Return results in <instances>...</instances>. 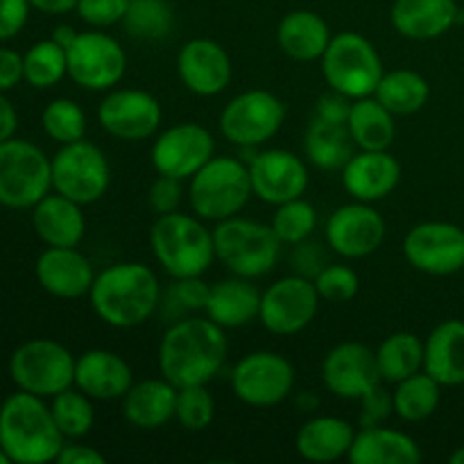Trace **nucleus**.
I'll return each mask as SVG.
<instances>
[{
    "label": "nucleus",
    "mask_w": 464,
    "mask_h": 464,
    "mask_svg": "<svg viewBox=\"0 0 464 464\" xmlns=\"http://www.w3.org/2000/svg\"><path fill=\"white\" fill-rule=\"evenodd\" d=\"M449 460H451V464H464V447L458 449L456 453H451V458H449Z\"/></svg>",
    "instance_id": "nucleus-57"
},
{
    "label": "nucleus",
    "mask_w": 464,
    "mask_h": 464,
    "mask_svg": "<svg viewBox=\"0 0 464 464\" xmlns=\"http://www.w3.org/2000/svg\"><path fill=\"white\" fill-rule=\"evenodd\" d=\"M130 0H77V16L95 30H104L125 18Z\"/></svg>",
    "instance_id": "nucleus-45"
},
{
    "label": "nucleus",
    "mask_w": 464,
    "mask_h": 464,
    "mask_svg": "<svg viewBox=\"0 0 464 464\" xmlns=\"http://www.w3.org/2000/svg\"><path fill=\"white\" fill-rule=\"evenodd\" d=\"M41 125L44 131L59 145L75 143L86 134V113L75 100L57 98L45 104L41 113Z\"/></svg>",
    "instance_id": "nucleus-41"
},
{
    "label": "nucleus",
    "mask_w": 464,
    "mask_h": 464,
    "mask_svg": "<svg viewBox=\"0 0 464 464\" xmlns=\"http://www.w3.org/2000/svg\"><path fill=\"white\" fill-rule=\"evenodd\" d=\"M50 411H53L54 424H57V429L62 430V435L66 440H82L93 429V399L86 397L75 385L63 390V392L54 394L53 403H50Z\"/></svg>",
    "instance_id": "nucleus-40"
},
{
    "label": "nucleus",
    "mask_w": 464,
    "mask_h": 464,
    "mask_svg": "<svg viewBox=\"0 0 464 464\" xmlns=\"http://www.w3.org/2000/svg\"><path fill=\"white\" fill-rule=\"evenodd\" d=\"M216 157V139L198 122H179L154 136L150 161L157 175L190 179L199 168Z\"/></svg>",
    "instance_id": "nucleus-15"
},
{
    "label": "nucleus",
    "mask_w": 464,
    "mask_h": 464,
    "mask_svg": "<svg viewBox=\"0 0 464 464\" xmlns=\"http://www.w3.org/2000/svg\"><path fill=\"white\" fill-rule=\"evenodd\" d=\"M54 462H59V464H104L107 462V458H104L98 449L86 447V444H80V442H75V440H71V442L63 444L62 451H59V456H57V460Z\"/></svg>",
    "instance_id": "nucleus-53"
},
{
    "label": "nucleus",
    "mask_w": 464,
    "mask_h": 464,
    "mask_svg": "<svg viewBox=\"0 0 464 464\" xmlns=\"http://www.w3.org/2000/svg\"><path fill=\"white\" fill-rule=\"evenodd\" d=\"M440 388L442 385L433 376L426 374L424 370L399 381L392 392L394 415L403 421H411V424L429 420L440 406Z\"/></svg>",
    "instance_id": "nucleus-37"
},
{
    "label": "nucleus",
    "mask_w": 464,
    "mask_h": 464,
    "mask_svg": "<svg viewBox=\"0 0 464 464\" xmlns=\"http://www.w3.org/2000/svg\"><path fill=\"white\" fill-rule=\"evenodd\" d=\"M320 302L315 281L302 275L284 276L261 295L258 322L275 335L302 334L315 320Z\"/></svg>",
    "instance_id": "nucleus-14"
},
{
    "label": "nucleus",
    "mask_w": 464,
    "mask_h": 464,
    "mask_svg": "<svg viewBox=\"0 0 464 464\" xmlns=\"http://www.w3.org/2000/svg\"><path fill=\"white\" fill-rule=\"evenodd\" d=\"M175 420L188 433H199L208 429L216 420V399L207 385H188L177 390Z\"/></svg>",
    "instance_id": "nucleus-43"
},
{
    "label": "nucleus",
    "mask_w": 464,
    "mask_h": 464,
    "mask_svg": "<svg viewBox=\"0 0 464 464\" xmlns=\"http://www.w3.org/2000/svg\"><path fill=\"white\" fill-rule=\"evenodd\" d=\"M424 372L440 385L464 383V322L444 320L424 343Z\"/></svg>",
    "instance_id": "nucleus-30"
},
{
    "label": "nucleus",
    "mask_w": 464,
    "mask_h": 464,
    "mask_svg": "<svg viewBox=\"0 0 464 464\" xmlns=\"http://www.w3.org/2000/svg\"><path fill=\"white\" fill-rule=\"evenodd\" d=\"M9 376L23 392L53 399L75 383V356L57 340H27L9 358Z\"/></svg>",
    "instance_id": "nucleus-9"
},
{
    "label": "nucleus",
    "mask_w": 464,
    "mask_h": 464,
    "mask_svg": "<svg viewBox=\"0 0 464 464\" xmlns=\"http://www.w3.org/2000/svg\"><path fill=\"white\" fill-rule=\"evenodd\" d=\"M77 390L93 401H116L122 399L134 385L131 367L122 356L107 349H89L75 358Z\"/></svg>",
    "instance_id": "nucleus-24"
},
{
    "label": "nucleus",
    "mask_w": 464,
    "mask_h": 464,
    "mask_svg": "<svg viewBox=\"0 0 464 464\" xmlns=\"http://www.w3.org/2000/svg\"><path fill=\"white\" fill-rule=\"evenodd\" d=\"M383 216L372 204H343L326 220V245L343 258H365L374 254L385 240Z\"/></svg>",
    "instance_id": "nucleus-18"
},
{
    "label": "nucleus",
    "mask_w": 464,
    "mask_h": 464,
    "mask_svg": "<svg viewBox=\"0 0 464 464\" xmlns=\"http://www.w3.org/2000/svg\"><path fill=\"white\" fill-rule=\"evenodd\" d=\"M295 254H293V266H295V275L308 276V279H315L320 275L322 267L326 266L324 263V254H322L320 245L311 243V240H304V243L293 245Z\"/></svg>",
    "instance_id": "nucleus-51"
},
{
    "label": "nucleus",
    "mask_w": 464,
    "mask_h": 464,
    "mask_svg": "<svg viewBox=\"0 0 464 464\" xmlns=\"http://www.w3.org/2000/svg\"><path fill=\"white\" fill-rule=\"evenodd\" d=\"M358 401H361V412H358V424H361V429L383 426V421L394 412L392 392H388L381 385H376L374 390L362 394Z\"/></svg>",
    "instance_id": "nucleus-47"
},
{
    "label": "nucleus",
    "mask_w": 464,
    "mask_h": 464,
    "mask_svg": "<svg viewBox=\"0 0 464 464\" xmlns=\"http://www.w3.org/2000/svg\"><path fill=\"white\" fill-rule=\"evenodd\" d=\"M247 166L254 195L272 207L304 198L311 184L306 161L288 150H263L249 159Z\"/></svg>",
    "instance_id": "nucleus-19"
},
{
    "label": "nucleus",
    "mask_w": 464,
    "mask_h": 464,
    "mask_svg": "<svg viewBox=\"0 0 464 464\" xmlns=\"http://www.w3.org/2000/svg\"><path fill=\"white\" fill-rule=\"evenodd\" d=\"M66 59L68 77L86 91L116 89L127 71L125 48L102 30L80 32L66 48Z\"/></svg>",
    "instance_id": "nucleus-11"
},
{
    "label": "nucleus",
    "mask_w": 464,
    "mask_h": 464,
    "mask_svg": "<svg viewBox=\"0 0 464 464\" xmlns=\"http://www.w3.org/2000/svg\"><path fill=\"white\" fill-rule=\"evenodd\" d=\"M77 34H80V32H77L72 25H57V27H54V32H53V36H50V39L57 41L62 48H68V45H71L72 41L77 39Z\"/></svg>",
    "instance_id": "nucleus-56"
},
{
    "label": "nucleus",
    "mask_w": 464,
    "mask_h": 464,
    "mask_svg": "<svg viewBox=\"0 0 464 464\" xmlns=\"http://www.w3.org/2000/svg\"><path fill=\"white\" fill-rule=\"evenodd\" d=\"M181 198H184V188H181V179L175 177L159 175L152 181L148 193V204L157 216H168V213L179 211Z\"/></svg>",
    "instance_id": "nucleus-48"
},
{
    "label": "nucleus",
    "mask_w": 464,
    "mask_h": 464,
    "mask_svg": "<svg viewBox=\"0 0 464 464\" xmlns=\"http://www.w3.org/2000/svg\"><path fill=\"white\" fill-rule=\"evenodd\" d=\"M95 315L113 329H134L148 322L161 304V284L143 263H113L95 275L89 293Z\"/></svg>",
    "instance_id": "nucleus-2"
},
{
    "label": "nucleus",
    "mask_w": 464,
    "mask_h": 464,
    "mask_svg": "<svg viewBox=\"0 0 464 464\" xmlns=\"http://www.w3.org/2000/svg\"><path fill=\"white\" fill-rule=\"evenodd\" d=\"M36 281L48 295L59 299H80L91 293L93 266L77 247H48L34 266Z\"/></svg>",
    "instance_id": "nucleus-23"
},
{
    "label": "nucleus",
    "mask_w": 464,
    "mask_h": 464,
    "mask_svg": "<svg viewBox=\"0 0 464 464\" xmlns=\"http://www.w3.org/2000/svg\"><path fill=\"white\" fill-rule=\"evenodd\" d=\"M66 438L54 424L44 397L30 392L9 394L0 406V449L9 462L45 464L57 460Z\"/></svg>",
    "instance_id": "nucleus-3"
},
{
    "label": "nucleus",
    "mask_w": 464,
    "mask_h": 464,
    "mask_svg": "<svg viewBox=\"0 0 464 464\" xmlns=\"http://www.w3.org/2000/svg\"><path fill=\"white\" fill-rule=\"evenodd\" d=\"M177 390L168 379H148L134 383L130 392L121 399L122 417L131 426L143 430H154L175 420Z\"/></svg>",
    "instance_id": "nucleus-28"
},
{
    "label": "nucleus",
    "mask_w": 464,
    "mask_h": 464,
    "mask_svg": "<svg viewBox=\"0 0 464 464\" xmlns=\"http://www.w3.org/2000/svg\"><path fill=\"white\" fill-rule=\"evenodd\" d=\"M340 172L344 190L367 204L385 199L401 181V163L390 150H358Z\"/></svg>",
    "instance_id": "nucleus-22"
},
{
    "label": "nucleus",
    "mask_w": 464,
    "mask_h": 464,
    "mask_svg": "<svg viewBox=\"0 0 464 464\" xmlns=\"http://www.w3.org/2000/svg\"><path fill=\"white\" fill-rule=\"evenodd\" d=\"M403 258L424 275H456L464 267V231L440 220L415 225L403 238Z\"/></svg>",
    "instance_id": "nucleus-17"
},
{
    "label": "nucleus",
    "mask_w": 464,
    "mask_h": 464,
    "mask_svg": "<svg viewBox=\"0 0 464 464\" xmlns=\"http://www.w3.org/2000/svg\"><path fill=\"white\" fill-rule=\"evenodd\" d=\"M161 102L140 89H111L98 104V122L109 136L121 140H145L159 134Z\"/></svg>",
    "instance_id": "nucleus-16"
},
{
    "label": "nucleus",
    "mask_w": 464,
    "mask_h": 464,
    "mask_svg": "<svg viewBox=\"0 0 464 464\" xmlns=\"http://www.w3.org/2000/svg\"><path fill=\"white\" fill-rule=\"evenodd\" d=\"M213 243L218 261L231 275L245 279H261L270 275L279 263L284 247L272 225L240 216L216 222Z\"/></svg>",
    "instance_id": "nucleus-5"
},
{
    "label": "nucleus",
    "mask_w": 464,
    "mask_h": 464,
    "mask_svg": "<svg viewBox=\"0 0 464 464\" xmlns=\"http://www.w3.org/2000/svg\"><path fill=\"white\" fill-rule=\"evenodd\" d=\"M68 75L66 48L53 39H44L23 54V80L32 89H53Z\"/></svg>",
    "instance_id": "nucleus-39"
},
{
    "label": "nucleus",
    "mask_w": 464,
    "mask_h": 464,
    "mask_svg": "<svg viewBox=\"0 0 464 464\" xmlns=\"http://www.w3.org/2000/svg\"><path fill=\"white\" fill-rule=\"evenodd\" d=\"M347 460L352 464H417L421 462V449L401 430L370 426L356 430Z\"/></svg>",
    "instance_id": "nucleus-31"
},
{
    "label": "nucleus",
    "mask_w": 464,
    "mask_h": 464,
    "mask_svg": "<svg viewBox=\"0 0 464 464\" xmlns=\"http://www.w3.org/2000/svg\"><path fill=\"white\" fill-rule=\"evenodd\" d=\"M30 0H0V41L21 34L30 18Z\"/></svg>",
    "instance_id": "nucleus-49"
},
{
    "label": "nucleus",
    "mask_w": 464,
    "mask_h": 464,
    "mask_svg": "<svg viewBox=\"0 0 464 464\" xmlns=\"http://www.w3.org/2000/svg\"><path fill=\"white\" fill-rule=\"evenodd\" d=\"M293 388V362L276 352L247 353L231 370V390L245 406H279L290 397Z\"/></svg>",
    "instance_id": "nucleus-13"
},
{
    "label": "nucleus",
    "mask_w": 464,
    "mask_h": 464,
    "mask_svg": "<svg viewBox=\"0 0 464 464\" xmlns=\"http://www.w3.org/2000/svg\"><path fill=\"white\" fill-rule=\"evenodd\" d=\"M0 464H9V458H7V453H5L3 449H0Z\"/></svg>",
    "instance_id": "nucleus-58"
},
{
    "label": "nucleus",
    "mask_w": 464,
    "mask_h": 464,
    "mask_svg": "<svg viewBox=\"0 0 464 464\" xmlns=\"http://www.w3.org/2000/svg\"><path fill=\"white\" fill-rule=\"evenodd\" d=\"M18 127V113L14 109V104L5 98V93L0 91V143L7 139H12L16 134Z\"/></svg>",
    "instance_id": "nucleus-54"
},
{
    "label": "nucleus",
    "mask_w": 464,
    "mask_h": 464,
    "mask_svg": "<svg viewBox=\"0 0 464 464\" xmlns=\"http://www.w3.org/2000/svg\"><path fill=\"white\" fill-rule=\"evenodd\" d=\"M352 98L338 93V91L331 89L329 93L320 95L315 102V118L329 122H340V125H347L349 113H352Z\"/></svg>",
    "instance_id": "nucleus-50"
},
{
    "label": "nucleus",
    "mask_w": 464,
    "mask_h": 464,
    "mask_svg": "<svg viewBox=\"0 0 464 464\" xmlns=\"http://www.w3.org/2000/svg\"><path fill=\"white\" fill-rule=\"evenodd\" d=\"M23 82V54L12 48H0V91H12Z\"/></svg>",
    "instance_id": "nucleus-52"
},
{
    "label": "nucleus",
    "mask_w": 464,
    "mask_h": 464,
    "mask_svg": "<svg viewBox=\"0 0 464 464\" xmlns=\"http://www.w3.org/2000/svg\"><path fill=\"white\" fill-rule=\"evenodd\" d=\"M261 295L263 293L252 284V279L231 275L229 279H222L211 285L204 315L222 329H240L252 320H258Z\"/></svg>",
    "instance_id": "nucleus-27"
},
{
    "label": "nucleus",
    "mask_w": 464,
    "mask_h": 464,
    "mask_svg": "<svg viewBox=\"0 0 464 464\" xmlns=\"http://www.w3.org/2000/svg\"><path fill=\"white\" fill-rule=\"evenodd\" d=\"M272 229L284 245H299L317 229V211L308 199L297 198L276 207Z\"/></svg>",
    "instance_id": "nucleus-42"
},
{
    "label": "nucleus",
    "mask_w": 464,
    "mask_h": 464,
    "mask_svg": "<svg viewBox=\"0 0 464 464\" xmlns=\"http://www.w3.org/2000/svg\"><path fill=\"white\" fill-rule=\"evenodd\" d=\"M320 62L329 89L352 100L374 95L385 72L379 50L358 32L335 34Z\"/></svg>",
    "instance_id": "nucleus-7"
},
{
    "label": "nucleus",
    "mask_w": 464,
    "mask_h": 464,
    "mask_svg": "<svg viewBox=\"0 0 464 464\" xmlns=\"http://www.w3.org/2000/svg\"><path fill=\"white\" fill-rule=\"evenodd\" d=\"M53 190L72 202L93 204L107 195L111 184V166L102 150L91 140L62 145L53 159Z\"/></svg>",
    "instance_id": "nucleus-10"
},
{
    "label": "nucleus",
    "mask_w": 464,
    "mask_h": 464,
    "mask_svg": "<svg viewBox=\"0 0 464 464\" xmlns=\"http://www.w3.org/2000/svg\"><path fill=\"white\" fill-rule=\"evenodd\" d=\"M177 72L190 93L213 98L231 84L234 63L218 41L190 39L177 54Z\"/></svg>",
    "instance_id": "nucleus-21"
},
{
    "label": "nucleus",
    "mask_w": 464,
    "mask_h": 464,
    "mask_svg": "<svg viewBox=\"0 0 464 464\" xmlns=\"http://www.w3.org/2000/svg\"><path fill=\"white\" fill-rule=\"evenodd\" d=\"M429 95L430 86L426 77L415 71H408V68L383 72L374 91V98L394 116H412V113H417L429 102Z\"/></svg>",
    "instance_id": "nucleus-35"
},
{
    "label": "nucleus",
    "mask_w": 464,
    "mask_h": 464,
    "mask_svg": "<svg viewBox=\"0 0 464 464\" xmlns=\"http://www.w3.org/2000/svg\"><path fill=\"white\" fill-rule=\"evenodd\" d=\"M456 0H394L390 21L406 39L429 41L447 34L458 23Z\"/></svg>",
    "instance_id": "nucleus-26"
},
{
    "label": "nucleus",
    "mask_w": 464,
    "mask_h": 464,
    "mask_svg": "<svg viewBox=\"0 0 464 464\" xmlns=\"http://www.w3.org/2000/svg\"><path fill=\"white\" fill-rule=\"evenodd\" d=\"M304 152L306 159L320 170H343L349 159L358 152L347 125L322 121L313 116L304 134Z\"/></svg>",
    "instance_id": "nucleus-33"
},
{
    "label": "nucleus",
    "mask_w": 464,
    "mask_h": 464,
    "mask_svg": "<svg viewBox=\"0 0 464 464\" xmlns=\"http://www.w3.org/2000/svg\"><path fill=\"white\" fill-rule=\"evenodd\" d=\"M315 288L324 302L344 304L352 302L361 290V276L353 267L343 266V263H326L315 276Z\"/></svg>",
    "instance_id": "nucleus-44"
},
{
    "label": "nucleus",
    "mask_w": 464,
    "mask_h": 464,
    "mask_svg": "<svg viewBox=\"0 0 464 464\" xmlns=\"http://www.w3.org/2000/svg\"><path fill=\"white\" fill-rule=\"evenodd\" d=\"M353 438H356V429L347 420L329 415L313 417L297 430L295 449L304 460L329 464L349 456Z\"/></svg>",
    "instance_id": "nucleus-29"
},
{
    "label": "nucleus",
    "mask_w": 464,
    "mask_h": 464,
    "mask_svg": "<svg viewBox=\"0 0 464 464\" xmlns=\"http://www.w3.org/2000/svg\"><path fill=\"white\" fill-rule=\"evenodd\" d=\"M374 95L352 102L347 130L358 150H390L397 139V121Z\"/></svg>",
    "instance_id": "nucleus-34"
},
{
    "label": "nucleus",
    "mask_w": 464,
    "mask_h": 464,
    "mask_svg": "<svg viewBox=\"0 0 464 464\" xmlns=\"http://www.w3.org/2000/svg\"><path fill=\"white\" fill-rule=\"evenodd\" d=\"M32 227L48 247H77L86 234L82 204L50 190L32 207Z\"/></svg>",
    "instance_id": "nucleus-25"
},
{
    "label": "nucleus",
    "mask_w": 464,
    "mask_h": 464,
    "mask_svg": "<svg viewBox=\"0 0 464 464\" xmlns=\"http://www.w3.org/2000/svg\"><path fill=\"white\" fill-rule=\"evenodd\" d=\"M381 379L397 385L399 381L424 370V343L415 334L397 331L388 335L376 349Z\"/></svg>",
    "instance_id": "nucleus-36"
},
{
    "label": "nucleus",
    "mask_w": 464,
    "mask_h": 464,
    "mask_svg": "<svg viewBox=\"0 0 464 464\" xmlns=\"http://www.w3.org/2000/svg\"><path fill=\"white\" fill-rule=\"evenodd\" d=\"M188 181L190 208L202 220L238 216L254 195L249 166L236 157H213Z\"/></svg>",
    "instance_id": "nucleus-6"
},
{
    "label": "nucleus",
    "mask_w": 464,
    "mask_h": 464,
    "mask_svg": "<svg viewBox=\"0 0 464 464\" xmlns=\"http://www.w3.org/2000/svg\"><path fill=\"white\" fill-rule=\"evenodd\" d=\"M208 290H211V285L204 284L202 276L175 279V284L168 290V302H172L186 313H199L207 308Z\"/></svg>",
    "instance_id": "nucleus-46"
},
{
    "label": "nucleus",
    "mask_w": 464,
    "mask_h": 464,
    "mask_svg": "<svg viewBox=\"0 0 464 464\" xmlns=\"http://www.w3.org/2000/svg\"><path fill=\"white\" fill-rule=\"evenodd\" d=\"M322 381L334 397L358 401L383 379L376 352L361 343H340L322 361Z\"/></svg>",
    "instance_id": "nucleus-20"
},
{
    "label": "nucleus",
    "mask_w": 464,
    "mask_h": 464,
    "mask_svg": "<svg viewBox=\"0 0 464 464\" xmlns=\"http://www.w3.org/2000/svg\"><path fill=\"white\" fill-rule=\"evenodd\" d=\"M150 247L172 279L202 276L216 261L213 229L204 227L202 218L181 211L157 216L150 229Z\"/></svg>",
    "instance_id": "nucleus-4"
},
{
    "label": "nucleus",
    "mask_w": 464,
    "mask_h": 464,
    "mask_svg": "<svg viewBox=\"0 0 464 464\" xmlns=\"http://www.w3.org/2000/svg\"><path fill=\"white\" fill-rule=\"evenodd\" d=\"M53 190V163L39 145L23 139L0 143V207L32 208Z\"/></svg>",
    "instance_id": "nucleus-8"
},
{
    "label": "nucleus",
    "mask_w": 464,
    "mask_h": 464,
    "mask_svg": "<svg viewBox=\"0 0 464 464\" xmlns=\"http://www.w3.org/2000/svg\"><path fill=\"white\" fill-rule=\"evenodd\" d=\"M329 23L315 12L295 9L281 18L276 27V44L281 53L288 54L295 62H315L322 59L324 50L331 44Z\"/></svg>",
    "instance_id": "nucleus-32"
},
{
    "label": "nucleus",
    "mask_w": 464,
    "mask_h": 464,
    "mask_svg": "<svg viewBox=\"0 0 464 464\" xmlns=\"http://www.w3.org/2000/svg\"><path fill=\"white\" fill-rule=\"evenodd\" d=\"M229 343L222 326L204 317L172 322L159 344V370L175 388L208 385L225 367Z\"/></svg>",
    "instance_id": "nucleus-1"
},
{
    "label": "nucleus",
    "mask_w": 464,
    "mask_h": 464,
    "mask_svg": "<svg viewBox=\"0 0 464 464\" xmlns=\"http://www.w3.org/2000/svg\"><path fill=\"white\" fill-rule=\"evenodd\" d=\"M32 9L50 14V16H63L68 12H75L77 0H30Z\"/></svg>",
    "instance_id": "nucleus-55"
},
{
    "label": "nucleus",
    "mask_w": 464,
    "mask_h": 464,
    "mask_svg": "<svg viewBox=\"0 0 464 464\" xmlns=\"http://www.w3.org/2000/svg\"><path fill=\"white\" fill-rule=\"evenodd\" d=\"M285 121V104L275 93L252 89L238 93L220 113V131L238 148H258L279 134Z\"/></svg>",
    "instance_id": "nucleus-12"
},
{
    "label": "nucleus",
    "mask_w": 464,
    "mask_h": 464,
    "mask_svg": "<svg viewBox=\"0 0 464 464\" xmlns=\"http://www.w3.org/2000/svg\"><path fill=\"white\" fill-rule=\"evenodd\" d=\"M122 25L136 41H161L175 27V12L168 0H130Z\"/></svg>",
    "instance_id": "nucleus-38"
}]
</instances>
